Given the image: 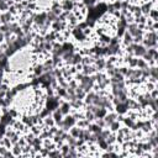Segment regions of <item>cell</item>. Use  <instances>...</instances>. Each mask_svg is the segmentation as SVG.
Here are the masks:
<instances>
[{
	"label": "cell",
	"mask_w": 158,
	"mask_h": 158,
	"mask_svg": "<svg viewBox=\"0 0 158 158\" xmlns=\"http://www.w3.org/2000/svg\"><path fill=\"white\" fill-rule=\"evenodd\" d=\"M130 6V1L128 0H121V6H120V10H127Z\"/></svg>",
	"instance_id": "d6a6232c"
},
{
	"label": "cell",
	"mask_w": 158,
	"mask_h": 158,
	"mask_svg": "<svg viewBox=\"0 0 158 158\" xmlns=\"http://www.w3.org/2000/svg\"><path fill=\"white\" fill-rule=\"evenodd\" d=\"M80 72L84 75H91V74H94L98 70H96V68H95L94 64H81V70Z\"/></svg>",
	"instance_id": "52a82bcc"
},
{
	"label": "cell",
	"mask_w": 158,
	"mask_h": 158,
	"mask_svg": "<svg viewBox=\"0 0 158 158\" xmlns=\"http://www.w3.org/2000/svg\"><path fill=\"white\" fill-rule=\"evenodd\" d=\"M54 95L58 96V98H60V99H64L65 95H67V88H62V86L58 85V86L54 89Z\"/></svg>",
	"instance_id": "5bb4252c"
},
{
	"label": "cell",
	"mask_w": 158,
	"mask_h": 158,
	"mask_svg": "<svg viewBox=\"0 0 158 158\" xmlns=\"http://www.w3.org/2000/svg\"><path fill=\"white\" fill-rule=\"evenodd\" d=\"M11 151H12L14 157H21V154H22V147L19 143H14L11 147Z\"/></svg>",
	"instance_id": "9a60e30c"
},
{
	"label": "cell",
	"mask_w": 158,
	"mask_h": 158,
	"mask_svg": "<svg viewBox=\"0 0 158 158\" xmlns=\"http://www.w3.org/2000/svg\"><path fill=\"white\" fill-rule=\"evenodd\" d=\"M75 2L72 0H60V9L62 11H73Z\"/></svg>",
	"instance_id": "ba28073f"
},
{
	"label": "cell",
	"mask_w": 158,
	"mask_h": 158,
	"mask_svg": "<svg viewBox=\"0 0 158 158\" xmlns=\"http://www.w3.org/2000/svg\"><path fill=\"white\" fill-rule=\"evenodd\" d=\"M105 141H106L109 144H114V143L116 142V135H115V132H111V133L105 138Z\"/></svg>",
	"instance_id": "f546056e"
},
{
	"label": "cell",
	"mask_w": 158,
	"mask_h": 158,
	"mask_svg": "<svg viewBox=\"0 0 158 158\" xmlns=\"http://www.w3.org/2000/svg\"><path fill=\"white\" fill-rule=\"evenodd\" d=\"M126 31H127L132 37L138 36V35H143V33H144V31H143V30H141L136 22L127 23V26H126Z\"/></svg>",
	"instance_id": "6da1fadb"
},
{
	"label": "cell",
	"mask_w": 158,
	"mask_h": 158,
	"mask_svg": "<svg viewBox=\"0 0 158 158\" xmlns=\"http://www.w3.org/2000/svg\"><path fill=\"white\" fill-rule=\"evenodd\" d=\"M72 1H74V2H79V1H83V0H72Z\"/></svg>",
	"instance_id": "74e56055"
},
{
	"label": "cell",
	"mask_w": 158,
	"mask_h": 158,
	"mask_svg": "<svg viewBox=\"0 0 158 158\" xmlns=\"http://www.w3.org/2000/svg\"><path fill=\"white\" fill-rule=\"evenodd\" d=\"M122 126V122H120V121H117V120H115L114 122H111L109 126H107V128L111 131V132H116L120 127Z\"/></svg>",
	"instance_id": "ac0fdd59"
},
{
	"label": "cell",
	"mask_w": 158,
	"mask_h": 158,
	"mask_svg": "<svg viewBox=\"0 0 158 158\" xmlns=\"http://www.w3.org/2000/svg\"><path fill=\"white\" fill-rule=\"evenodd\" d=\"M95 91L94 90H90L88 93H85V96L83 99V102L84 105H89V104H93V100H94V96H95Z\"/></svg>",
	"instance_id": "8fae6325"
},
{
	"label": "cell",
	"mask_w": 158,
	"mask_h": 158,
	"mask_svg": "<svg viewBox=\"0 0 158 158\" xmlns=\"http://www.w3.org/2000/svg\"><path fill=\"white\" fill-rule=\"evenodd\" d=\"M79 132H80V128H79L77 125L72 126V127L69 128V131H68V133H69L72 137H75V138H78V136H79Z\"/></svg>",
	"instance_id": "7402d4cb"
},
{
	"label": "cell",
	"mask_w": 158,
	"mask_h": 158,
	"mask_svg": "<svg viewBox=\"0 0 158 158\" xmlns=\"http://www.w3.org/2000/svg\"><path fill=\"white\" fill-rule=\"evenodd\" d=\"M131 46L133 48V56L137 57V58H142V56L147 51V48L142 43H131Z\"/></svg>",
	"instance_id": "7a4b0ae2"
},
{
	"label": "cell",
	"mask_w": 158,
	"mask_h": 158,
	"mask_svg": "<svg viewBox=\"0 0 158 158\" xmlns=\"http://www.w3.org/2000/svg\"><path fill=\"white\" fill-rule=\"evenodd\" d=\"M148 72H149V77L158 79V68L157 65H148Z\"/></svg>",
	"instance_id": "d6986e66"
},
{
	"label": "cell",
	"mask_w": 158,
	"mask_h": 158,
	"mask_svg": "<svg viewBox=\"0 0 158 158\" xmlns=\"http://www.w3.org/2000/svg\"><path fill=\"white\" fill-rule=\"evenodd\" d=\"M147 17H149V19L153 20V21H158V10H157V7H152V9L149 10Z\"/></svg>",
	"instance_id": "ffe728a7"
},
{
	"label": "cell",
	"mask_w": 158,
	"mask_h": 158,
	"mask_svg": "<svg viewBox=\"0 0 158 158\" xmlns=\"http://www.w3.org/2000/svg\"><path fill=\"white\" fill-rule=\"evenodd\" d=\"M86 128H88L90 132H93V133H100V132H101V130H102V128H101L99 125H96L95 122H90V123H89V126H88Z\"/></svg>",
	"instance_id": "e0dca14e"
},
{
	"label": "cell",
	"mask_w": 158,
	"mask_h": 158,
	"mask_svg": "<svg viewBox=\"0 0 158 158\" xmlns=\"http://www.w3.org/2000/svg\"><path fill=\"white\" fill-rule=\"evenodd\" d=\"M143 40V35H138V36H135L133 37V43H141Z\"/></svg>",
	"instance_id": "e575fe53"
},
{
	"label": "cell",
	"mask_w": 158,
	"mask_h": 158,
	"mask_svg": "<svg viewBox=\"0 0 158 158\" xmlns=\"http://www.w3.org/2000/svg\"><path fill=\"white\" fill-rule=\"evenodd\" d=\"M146 48H152V47H158V41H151V40H146V38H143L142 40V42H141Z\"/></svg>",
	"instance_id": "2e32d148"
},
{
	"label": "cell",
	"mask_w": 158,
	"mask_h": 158,
	"mask_svg": "<svg viewBox=\"0 0 158 158\" xmlns=\"http://www.w3.org/2000/svg\"><path fill=\"white\" fill-rule=\"evenodd\" d=\"M149 95H151V98H153V99H158V89L156 88V89L151 90V91H149Z\"/></svg>",
	"instance_id": "836d02e7"
},
{
	"label": "cell",
	"mask_w": 158,
	"mask_h": 158,
	"mask_svg": "<svg viewBox=\"0 0 158 158\" xmlns=\"http://www.w3.org/2000/svg\"><path fill=\"white\" fill-rule=\"evenodd\" d=\"M98 2H107V0H98Z\"/></svg>",
	"instance_id": "8d00e7d4"
},
{
	"label": "cell",
	"mask_w": 158,
	"mask_h": 158,
	"mask_svg": "<svg viewBox=\"0 0 158 158\" xmlns=\"http://www.w3.org/2000/svg\"><path fill=\"white\" fill-rule=\"evenodd\" d=\"M1 144H2V146H5V147H6V148H9V149H11V147H12V142H11V141H10V138H7L6 136H2Z\"/></svg>",
	"instance_id": "83f0119b"
},
{
	"label": "cell",
	"mask_w": 158,
	"mask_h": 158,
	"mask_svg": "<svg viewBox=\"0 0 158 158\" xmlns=\"http://www.w3.org/2000/svg\"><path fill=\"white\" fill-rule=\"evenodd\" d=\"M84 117L89 121V122H94L95 121V115L91 112V111H88V110H84Z\"/></svg>",
	"instance_id": "d4e9b609"
},
{
	"label": "cell",
	"mask_w": 158,
	"mask_h": 158,
	"mask_svg": "<svg viewBox=\"0 0 158 158\" xmlns=\"http://www.w3.org/2000/svg\"><path fill=\"white\" fill-rule=\"evenodd\" d=\"M147 67H148V63L143 58H137V65H136V68L142 69V68H147Z\"/></svg>",
	"instance_id": "4316f807"
},
{
	"label": "cell",
	"mask_w": 158,
	"mask_h": 158,
	"mask_svg": "<svg viewBox=\"0 0 158 158\" xmlns=\"http://www.w3.org/2000/svg\"><path fill=\"white\" fill-rule=\"evenodd\" d=\"M96 125H99L101 128H105L106 127V123H105V121H104V118L102 117H98V118H95V121H94Z\"/></svg>",
	"instance_id": "1f68e13d"
},
{
	"label": "cell",
	"mask_w": 158,
	"mask_h": 158,
	"mask_svg": "<svg viewBox=\"0 0 158 158\" xmlns=\"http://www.w3.org/2000/svg\"><path fill=\"white\" fill-rule=\"evenodd\" d=\"M58 109H59V111L62 112V115H63V116H65V115L70 114V111H72V107H70L69 101H65V100H63V99L59 101Z\"/></svg>",
	"instance_id": "277c9868"
},
{
	"label": "cell",
	"mask_w": 158,
	"mask_h": 158,
	"mask_svg": "<svg viewBox=\"0 0 158 158\" xmlns=\"http://www.w3.org/2000/svg\"><path fill=\"white\" fill-rule=\"evenodd\" d=\"M81 58H83V56L79 52H74V54H73V57L69 62V65H77L79 63H81Z\"/></svg>",
	"instance_id": "7c38bea8"
},
{
	"label": "cell",
	"mask_w": 158,
	"mask_h": 158,
	"mask_svg": "<svg viewBox=\"0 0 158 158\" xmlns=\"http://www.w3.org/2000/svg\"><path fill=\"white\" fill-rule=\"evenodd\" d=\"M133 123H135V121L131 117H128L127 115H123V118H122V125L123 126H127L128 128H131L133 126Z\"/></svg>",
	"instance_id": "44dd1931"
},
{
	"label": "cell",
	"mask_w": 158,
	"mask_h": 158,
	"mask_svg": "<svg viewBox=\"0 0 158 158\" xmlns=\"http://www.w3.org/2000/svg\"><path fill=\"white\" fill-rule=\"evenodd\" d=\"M7 10H9V4H7V0H0V12L7 11Z\"/></svg>",
	"instance_id": "4dcf8cb0"
},
{
	"label": "cell",
	"mask_w": 158,
	"mask_h": 158,
	"mask_svg": "<svg viewBox=\"0 0 158 158\" xmlns=\"http://www.w3.org/2000/svg\"><path fill=\"white\" fill-rule=\"evenodd\" d=\"M51 116L53 117V120H54V122H56V123L63 120V115H62V112L59 111V109H58V107H57V109H54V110H52Z\"/></svg>",
	"instance_id": "4fadbf2b"
},
{
	"label": "cell",
	"mask_w": 158,
	"mask_h": 158,
	"mask_svg": "<svg viewBox=\"0 0 158 158\" xmlns=\"http://www.w3.org/2000/svg\"><path fill=\"white\" fill-rule=\"evenodd\" d=\"M2 42H5V37H4V33L0 32V44H1Z\"/></svg>",
	"instance_id": "d590c367"
},
{
	"label": "cell",
	"mask_w": 158,
	"mask_h": 158,
	"mask_svg": "<svg viewBox=\"0 0 158 158\" xmlns=\"http://www.w3.org/2000/svg\"><path fill=\"white\" fill-rule=\"evenodd\" d=\"M47 157H51V158H56V157H62V154H60V151H59L58 148H54V149H52V151H48V154H47Z\"/></svg>",
	"instance_id": "484cf974"
},
{
	"label": "cell",
	"mask_w": 158,
	"mask_h": 158,
	"mask_svg": "<svg viewBox=\"0 0 158 158\" xmlns=\"http://www.w3.org/2000/svg\"><path fill=\"white\" fill-rule=\"evenodd\" d=\"M89 121L86 120V118H80V120H77V126L79 127V128H86L88 126H89Z\"/></svg>",
	"instance_id": "603a6c76"
},
{
	"label": "cell",
	"mask_w": 158,
	"mask_h": 158,
	"mask_svg": "<svg viewBox=\"0 0 158 158\" xmlns=\"http://www.w3.org/2000/svg\"><path fill=\"white\" fill-rule=\"evenodd\" d=\"M120 43H121L122 47H125V46H130L131 43H133V37H132L127 31H125V33L120 37Z\"/></svg>",
	"instance_id": "8992f818"
},
{
	"label": "cell",
	"mask_w": 158,
	"mask_h": 158,
	"mask_svg": "<svg viewBox=\"0 0 158 158\" xmlns=\"http://www.w3.org/2000/svg\"><path fill=\"white\" fill-rule=\"evenodd\" d=\"M106 112H107V110H106L105 107H99V106H98V110L95 111L94 115H95V117L98 118V117H104V116L106 115Z\"/></svg>",
	"instance_id": "cb8c5ba5"
},
{
	"label": "cell",
	"mask_w": 158,
	"mask_h": 158,
	"mask_svg": "<svg viewBox=\"0 0 158 158\" xmlns=\"http://www.w3.org/2000/svg\"><path fill=\"white\" fill-rule=\"evenodd\" d=\"M57 81H58V85L62 86V88H67L68 86V80L64 77H62V75L57 78Z\"/></svg>",
	"instance_id": "f1b7e54d"
},
{
	"label": "cell",
	"mask_w": 158,
	"mask_h": 158,
	"mask_svg": "<svg viewBox=\"0 0 158 158\" xmlns=\"http://www.w3.org/2000/svg\"><path fill=\"white\" fill-rule=\"evenodd\" d=\"M105 64H106V57L96 56V58H95V60H94V65H95L96 70H98V72H104Z\"/></svg>",
	"instance_id": "3957f363"
},
{
	"label": "cell",
	"mask_w": 158,
	"mask_h": 158,
	"mask_svg": "<svg viewBox=\"0 0 158 158\" xmlns=\"http://www.w3.org/2000/svg\"><path fill=\"white\" fill-rule=\"evenodd\" d=\"M69 104H70L72 110H84V106H85L83 100H79V99L72 100V101H69Z\"/></svg>",
	"instance_id": "30bf717a"
},
{
	"label": "cell",
	"mask_w": 158,
	"mask_h": 158,
	"mask_svg": "<svg viewBox=\"0 0 158 158\" xmlns=\"http://www.w3.org/2000/svg\"><path fill=\"white\" fill-rule=\"evenodd\" d=\"M116 117H117V114H116L115 111H107L106 115L102 117L104 121H105V123H106V127H107L111 122H114V121L116 120Z\"/></svg>",
	"instance_id": "9c48e42d"
},
{
	"label": "cell",
	"mask_w": 158,
	"mask_h": 158,
	"mask_svg": "<svg viewBox=\"0 0 158 158\" xmlns=\"http://www.w3.org/2000/svg\"><path fill=\"white\" fill-rule=\"evenodd\" d=\"M12 21H16V19L9 11L0 12V23H9V22H12Z\"/></svg>",
	"instance_id": "5b68a950"
}]
</instances>
